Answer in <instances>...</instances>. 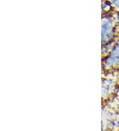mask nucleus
<instances>
[{
  "instance_id": "obj_1",
  "label": "nucleus",
  "mask_w": 119,
  "mask_h": 131,
  "mask_svg": "<svg viewBox=\"0 0 119 131\" xmlns=\"http://www.w3.org/2000/svg\"><path fill=\"white\" fill-rule=\"evenodd\" d=\"M103 67L106 70L119 68V37L116 39L109 53L105 56Z\"/></svg>"
},
{
  "instance_id": "obj_2",
  "label": "nucleus",
  "mask_w": 119,
  "mask_h": 131,
  "mask_svg": "<svg viewBox=\"0 0 119 131\" xmlns=\"http://www.w3.org/2000/svg\"><path fill=\"white\" fill-rule=\"evenodd\" d=\"M118 26L113 17H109L102 25V40L103 44L116 40V27Z\"/></svg>"
},
{
  "instance_id": "obj_3",
  "label": "nucleus",
  "mask_w": 119,
  "mask_h": 131,
  "mask_svg": "<svg viewBox=\"0 0 119 131\" xmlns=\"http://www.w3.org/2000/svg\"><path fill=\"white\" fill-rule=\"evenodd\" d=\"M115 18H116V25H117V26H118L119 27V11H117V12H116Z\"/></svg>"
},
{
  "instance_id": "obj_4",
  "label": "nucleus",
  "mask_w": 119,
  "mask_h": 131,
  "mask_svg": "<svg viewBox=\"0 0 119 131\" xmlns=\"http://www.w3.org/2000/svg\"><path fill=\"white\" fill-rule=\"evenodd\" d=\"M118 2V0H113V3H114V4H116V3H117Z\"/></svg>"
},
{
  "instance_id": "obj_5",
  "label": "nucleus",
  "mask_w": 119,
  "mask_h": 131,
  "mask_svg": "<svg viewBox=\"0 0 119 131\" xmlns=\"http://www.w3.org/2000/svg\"><path fill=\"white\" fill-rule=\"evenodd\" d=\"M115 5H116V7H117L118 9H119V2H118L117 3H116V4H115Z\"/></svg>"
},
{
  "instance_id": "obj_6",
  "label": "nucleus",
  "mask_w": 119,
  "mask_h": 131,
  "mask_svg": "<svg viewBox=\"0 0 119 131\" xmlns=\"http://www.w3.org/2000/svg\"><path fill=\"white\" fill-rule=\"evenodd\" d=\"M118 82L119 83V72H118Z\"/></svg>"
}]
</instances>
